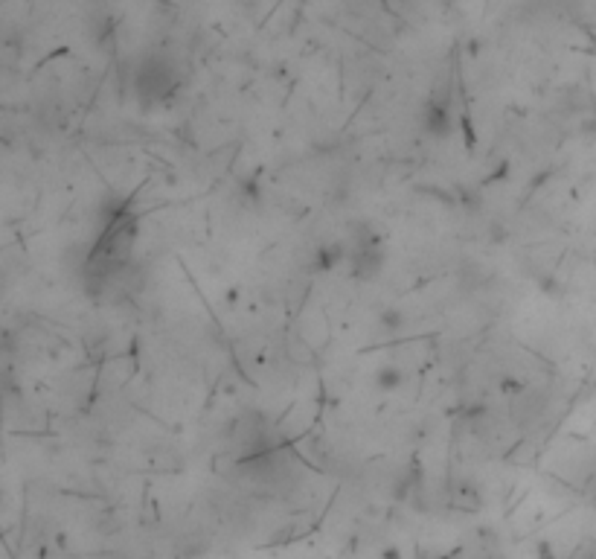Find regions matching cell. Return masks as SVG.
I'll return each instance as SVG.
<instances>
[{
	"label": "cell",
	"instance_id": "cell-1",
	"mask_svg": "<svg viewBox=\"0 0 596 559\" xmlns=\"http://www.w3.org/2000/svg\"><path fill=\"white\" fill-rule=\"evenodd\" d=\"M134 239H137V216L123 207L111 210L108 222L102 225V233L96 236L94 248L85 260V280L94 286H105L117 280L131 263Z\"/></svg>",
	"mask_w": 596,
	"mask_h": 559
},
{
	"label": "cell",
	"instance_id": "cell-2",
	"mask_svg": "<svg viewBox=\"0 0 596 559\" xmlns=\"http://www.w3.org/2000/svg\"><path fill=\"white\" fill-rule=\"evenodd\" d=\"M181 88V76L166 56H146L134 70V94L143 105H157Z\"/></svg>",
	"mask_w": 596,
	"mask_h": 559
},
{
	"label": "cell",
	"instance_id": "cell-3",
	"mask_svg": "<svg viewBox=\"0 0 596 559\" xmlns=\"http://www.w3.org/2000/svg\"><path fill=\"white\" fill-rule=\"evenodd\" d=\"M384 260H387V251L381 245L376 233H352V245L346 251V263H349V271L355 280H373L378 277V271L384 268Z\"/></svg>",
	"mask_w": 596,
	"mask_h": 559
},
{
	"label": "cell",
	"instance_id": "cell-4",
	"mask_svg": "<svg viewBox=\"0 0 596 559\" xmlns=\"http://www.w3.org/2000/svg\"><path fill=\"white\" fill-rule=\"evenodd\" d=\"M451 126H454V120H451L448 99H428L425 108H422V129L431 137H448Z\"/></svg>",
	"mask_w": 596,
	"mask_h": 559
},
{
	"label": "cell",
	"instance_id": "cell-5",
	"mask_svg": "<svg viewBox=\"0 0 596 559\" xmlns=\"http://www.w3.org/2000/svg\"><path fill=\"white\" fill-rule=\"evenodd\" d=\"M376 382L384 391H396V388L402 385V370H399V367H381Z\"/></svg>",
	"mask_w": 596,
	"mask_h": 559
}]
</instances>
